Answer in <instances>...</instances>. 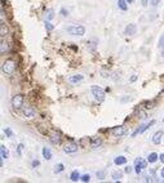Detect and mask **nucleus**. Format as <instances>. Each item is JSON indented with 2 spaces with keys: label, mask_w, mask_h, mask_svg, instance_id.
<instances>
[{
  "label": "nucleus",
  "mask_w": 164,
  "mask_h": 183,
  "mask_svg": "<svg viewBox=\"0 0 164 183\" xmlns=\"http://www.w3.org/2000/svg\"><path fill=\"white\" fill-rule=\"evenodd\" d=\"M127 162V159H125L124 156H118L114 159V164L115 165H124V164Z\"/></svg>",
  "instance_id": "f3484780"
},
{
  "label": "nucleus",
  "mask_w": 164,
  "mask_h": 183,
  "mask_svg": "<svg viewBox=\"0 0 164 183\" xmlns=\"http://www.w3.org/2000/svg\"><path fill=\"white\" fill-rule=\"evenodd\" d=\"M8 49V44L7 41H4V37H2V54H4Z\"/></svg>",
  "instance_id": "b1692460"
},
{
  "label": "nucleus",
  "mask_w": 164,
  "mask_h": 183,
  "mask_svg": "<svg viewBox=\"0 0 164 183\" xmlns=\"http://www.w3.org/2000/svg\"><path fill=\"white\" fill-rule=\"evenodd\" d=\"M154 124H155V120H151V121H150L149 124H143V125H141V127L138 128V129H137V130L133 134H132V137H136L137 134H142V133H143L145 130H147V129H149L150 127H153Z\"/></svg>",
  "instance_id": "423d86ee"
},
{
  "label": "nucleus",
  "mask_w": 164,
  "mask_h": 183,
  "mask_svg": "<svg viewBox=\"0 0 164 183\" xmlns=\"http://www.w3.org/2000/svg\"><path fill=\"white\" fill-rule=\"evenodd\" d=\"M124 134H125V128L124 127H115V128H112V135L122 137Z\"/></svg>",
  "instance_id": "9d476101"
},
{
  "label": "nucleus",
  "mask_w": 164,
  "mask_h": 183,
  "mask_svg": "<svg viewBox=\"0 0 164 183\" xmlns=\"http://www.w3.org/2000/svg\"><path fill=\"white\" fill-rule=\"evenodd\" d=\"M91 90H92V94H93V97H94V99H96V101H98V102H102V101L105 99V90L101 86L92 85Z\"/></svg>",
  "instance_id": "7ed1b4c3"
},
{
  "label": "nucleus",
  "mask_w": 164,
  "mask_h": 183,
  "mask_svg": "<svg viewBox=\"0 0 164 183\" xmlns=\"http://www.w3.org/2000/svg\"><path fill=\"white\" fill-rule=\"evenodd\" d=\"M137 80V76L136 75H133V76H132V79H131V81H136Z\"/></svg>",
  "instance_id": "58836bf2"
},
{
  "label": "nucleus",
  "mask_w": 164,
  "mask_h": 183,
  "mask_svg": "<svg viewBox=\"0 0 164 183\" xmlns=\"http://www.w3.org/2000/svg\"><path fill=\"white\" fill-rule=\"evenodd\" d=\"M160 175H162V178L164 179V168H162V172H160Z\"/></svg>",
  "instance_id": "4c0bfd02"
},
{
  "label": "nucleus",
  "mask_w": 164,
  "mask_h": 183,
  "mask_svg": "<svg viewBox=\"0 0 164 183\" xmlns=\"http://www.w3.org/2000/svg\"><path fill=\"white\" fill-rule=\"evenodd\" d=\"M158 159H159V156H158V154H156V152H151V154H149V156H147V161H149L150 164L156 162V161H158Z\"/></svg>",
  "instance_id": "dca6fc26"
},
{
  "label": "nucleus",
  "mask_w": 164,
  "mask_h": 183,
  "mask_svg": "<svg viewBox=\"0 0 164 183\" xmlns=\"http://www.w3.org/2000/svg\"><path fill=\"white\" fill-rule=\"evenodd\" d=\"M64 169H65L64 164H57V165H54L53 172H54L56 174H58V173H62V172H64Z\"/></svg>",
  "instance_id": "4be33fe9"
},
{
  "label": "nucleus",
  "mask_w": 164,
  "mask_h": 183,
  "mask_svg": "<svg viewBox=\"0 0 164 183\" xmlns=\"http://www.w3.org/2000/svg\"><path fill=\"white\" fill-rule=\"evenodd\" d=\"M23 105V96L22 94H16V96H13V98H12V107L16 110L21 109Z\"/></svg>",
  "instance_id": "20e7f679"
},
{
  "label": "nucleus",
  "mask_w": 164,
  "mask_h": 183,
  "mask_svg": "<svg viewBox=\"0 0 164 183\" xmlns=\"http://www.w3.org/2000/svg\"><path fill=\"white\" fill-rule=\"evenodd\" d=\"M97 178H98L100 181L105 179V172H97Z\"/></svg>",
  "instance_id": "cd10ccee"
},
{
  "label": "nucleus",
  "mask_w": 164,
  "mask_h": 183,
  "mask_svg": "<svg viewBox=\"0 0 164 183\" xmlns=\"http://www.w3.org/2000/svg\"><path fill=\"white\" fill-rule=\"evenodd\" d=\"M80 181H81V182H84V183L89 182V181H91V175H89V174H84V175H81V177H80Z\"/></svg>",
  "instance_id": "393cba45"
},
{
  "label": "nucleus",
  "mask_w": 164,
  "mask_h": 183,
  "mask_svg": "<svg viewBox=\"0 0 164 183\" xmlns=\"http://www.w3.org/2000/svg\"><path fill=\"white\" fill-rule=\"evenodd\" d=\"M136 32H137V26L135 23H129V25H127V27L124 29V35H127V36H132Z\"/></svg>",
  "instance_id": "0eeeda50"
},
{
  "label": "nucleus",
  "mask_w": 164,
  "mask_h": 183,
  "mask_svg": "<svg viewBox=\"0 0 164 183\" xmlns=\"http://www.w3.org/2000/svg\"><path fill=\"white\" fill-rule=\"evenodd\" d=\"M135 164H136V168H135V172L137 173V174H140L143 169H146V165H147V162L145 161L143 159H141V157H138V159H136V161H135Z\"/></svg>",
  "instance_id": "39448f33"
},
{
  "label": "nucleus",
  "mask_w": 164,
  "mask_h": 183,
  "mask_svg": "<svg viewBox=\"0 0 164 183\" xmlns=\"http://www.w3.org/2000/svg\"><path fill=\"white\" fill-rule=\"evenodd\" d=\"M8 34V29H7V25L4 23V21L2 20V25H0V35H2V37H4L5 35Z\"/></svg>",
  "instance_id": "6ab92c4d"
},
{
  "label": "nucleus",
  "mask_w": 164,
  "mask_h": 183,
  "mask_svg": "<svg viewBox=\"0 0 164 183\" xmlns=\"http://www.w3.org/2000/svg\"><path fill=\"white\" fill-rule=\"evenodd\" d=\"M60 13H61L62 16H64V17H67V16H68V10H67V9H65V8H62V9L60 10Z\"/></svg>",
  "instance_id": "c756f323"
},
{
  "label": "nucleus",
  "mask_w": 164,
  "mask_h": 183,
  "mask_svg": "<svg viewBox=\"0 0 164 183\" xmlns=\"http://www.w3.org/2000/svg\"><path fill=\"white\" fill-rule=\"evenodd\" d=\"M127 2H128V4H132L133 3V0H127Z\"/></svg>",
  "instance_id": "a19ab883"
},
{
  "label": "nucleus",
  "mask_w": 164,
  "mask_h": 183,
  "mask_svg": "<svg viewBox=\"0 0 164 183\" xmlns=\"http://www.w3.org/2000/svg\"><path fill=\"white\" fill-rule=\"evenodd\" d=\"M45 29H47V31H52L54 29V26L49 21H45Z\"/></svg>",
  "instance_id": "a878e982"
},
{
  "label": "nucleus",
  "mask_w": 164,
  "mask_h": 183,
  "mask_svg": "<svg viewBox=\"0 0 164 183\" xmlns=\"http://www.w3.org/2000/svg\"><path fill=\"white\" fill-rule=\"evenodd\" d=\"M66 30L67 32H70L71 35H75V36H83L85 34V27L81 26V25H71Z\"/></svg>",
  "instance_id": "f03ea898"
},
{
  "label": "nucleus",
  "mask_w": 164,
  "mask_h": 183,
  "mask_svg": "<svg viewBox=\"0 0 164 183\" xmlns=\"http://www.w3.org/2000/svg\"><path fill=\"white\" fill-rule=\"evenodd\" d=\"M0 152H2V159H8L9 157V152H8V148L4 146V144H2V147H0Z\"/></svg>",
  "instance_id": "a211bd4d"
},
{
  "label": "nucleus",
  "mask_w": 164,
  "mask_h": 183,
  "mask_svg": "<svg viewBox=\"0 0 164 183\" xmlns=\"http://www.w3.org/2000/svg\"><path fill=\"white\" fill-rule=\"evenodd\" d=\"M141 2H142V7H147L149 0H141Z\"/></svg>",
  "instance_id": "f704fd0d"
},
{
  "label": "nucleus",
  "mask_w": 164,
  "mask_h": 183,
  "mask_svg": "<svg viewBox=\"0 0 164 183\" xmlns=\"http://www.w3.org/2000/svg\"><path fill=\"white\" fill-rule=\"evenodd\" d=\"M41 154H43V157L45 160H50V159H52V152H50V150L48 147H43Z\"/></svg>",
  "instance_id": "ddd939ff"
},
{
  "label": "nucleus",
  "mask_w": 164,
  "mask_h": 183,
  "mask_svg": "<svg viewBox=\"0 0 164 183\" xmlns=\"http://www.w3.org/2000/svg\"><path fill=\"white\" fill-rule=\"evenodd\" d=\"M22 150H23V144L20 143V144H18V147H17V152H18V155H21V154H22Z\"/></svg>",
  "instance_id": "7c9ffc66"
},
{
  "label": "nucleus",
  "mask_w": 164,
  "mask_h": 183,
  "mask_svg": "<svg viewBox=\"0 0 164 183\" xmlns=\"http://www.w3.org/2000/svg\"><path fill=\"white\" fill-rule=\"evenodd\" d=\"M101 144H102V141H101V138H92V142H91V147L92 148H98Z\"/></svg>",
  "instance_id": "4468645a"
},
{
  "label": "nucleus",
  "mask_w": 164,
  "mask_h": 183,
  "mask_svg": "<svg viewBox=\"0 0 164 183\" xmlns=\"http://www.w3.org/2000/svg\"><path fill=\"white\" fill-rule=\"evenodd\" d=\"M162 0H150V4L153 5V7H158V5L160 4Z\"/></svg>",
  "instance_id": "bb28decb"
},
{
  "label": "nucleus",
  "mask_w": 164,
  "mask_h": 183,
  "mask_svg": "<svg viewBox=\"0 0 164 183\" xmlns=\"http://www.w3.org/2000/svg\"><path fill=\"white\" fill-rule=\"evenodd\" d=\"M22 112H23V115L26 116L27 119H33L35 116V110L33 109V107H25Z\"/></svg>",
  "instance_id": "9b49d317"
},
{
  "label": "nucleus",
  "mask_w": 164,
  "mask_h": 183,
  "mask_svg": "<svg viewBox=\"0 0 164 183\" xmlns=\"http://www.w3.org/2000/svg\"><path fill=\"white\" fill-rule=\"evenodd\" d=\"M39 164H40V162H39V160H34V161H33V168L39 166Z\"/></svg>",
  "instance_id": "72a5a7b5"
},
{
  "label": "nucleus",
  "mask_w": 164,
  "mask_h": 183,
  "mask_svg": "<svg viewBox=\"0 0 164 183\" xmlns=\"http://www.w3.org/2000/svg\"><path fill=\"white\" fill-rule=\"evenodd\" d=\"M122 177H123V173H122V172H114V173H112V179H114L115 182L120 181Z\"/></svg>",
  "instance_id": "5701e85b"
},
{
  "label": "nucleus",
  "mask_w": 164,
  "mask_h": 183,
  "mask_svg": "<svg viewBox=\"0 0 164 183\" xmlns=\"http://www.w3.org/2000/svg\"><path fill=\"white\" fill-rule=\"evenodd\" d=\"M118 7L122 10H127L128 9V2L127 0H118Z\"/></svg>",
  "instance_id": "aec40b11"
},
{
  "label": "nucleus",
  "mask_w": 164,
  "mask_h": 183,
  "mask_svg": "<svg viewBox=\"0 0 164 183\" xmlns=\"http://www.w3.org/2000/svg\"><path fill=\"white\" fill-rule=\"evenodd\" d=\"M132 169H133V168H132L131 165H129V166H125V170H124V173H127V174L132 173Z\"/></svg>",
  "instance_id": "473e14b6"
},
{
  "label": "nucleus",
  "mask_w": 164,
  "mask_h": 183,
  "mask_svg": "<svg viewBox=\"0 0 164 183\" xmlns=\"http://www.w3.org/2000/svg\"><path fill=\"white\" fill-rule=\"evenodd\" d=\"M4 133L7 134L8 137H12V135H13V132H12L9 128H5V129H4Z\"/></svg>",
  "instance_id": "c85d7f7f"
},
{
  "label": "nucleus",
  "mask_w": 164,
  "mask_h": 183,
  "mask_svg": "<svg viewBox=\"0 0 164 183\" xmlns=\"http://www.w3.org/2000/svg\"><path fill=\"white\" fill-rule=\"evenodd\" d=\"M162 138H163V130H158L156 133L153 135V143L154 144H160Z\"/></svg>",
  "instance_id": "f8f14e48"
},
{
  "label": "nucleus",
  "mask_w": 164,
  "mask_h": 183,
  "mask_svg": "<svg viewBox=\"0 0 164 183\" xmlns=\"http://www.w3.org/2000/svg\"><path fill=\"white\" fill-rule=\"evenodd\" d=\"M78 144L76 143H74V142H70V143H67L66 146H65V148H64V151L66 154H74V152H76L78 151Z\"/></svg>",
  "instance_id": "6e6552de"
},
{
  "label": "nucleus",
  "mask_w": 164,
  "mask_h": 183,
  "mask_svg": "<svg viewBox=\"0 0 164 183\" xmlns=\"http://www.w3.org/2000/svg\"><path fill=\"white\" fill-rule=\"evenodd\" d=\"M159 159H160L162 162H164V154H160V157H159Z\"/></svg>",
  "instance_id": "e433bc0d"
},
{
  "label": "nucleus",
  "mask_w": 164,
  "mask_h": 183,
  "mask_svg": "<svg viewBox=\"0 0 164 183\" xmlns=\"http://www.w3.org/2000/svg\"><path fill=\"white\" fill-rule=\"evenodd\" d=\"M50 142H52L53 144H60V143H61V137H60V134L52 133V135H50Z\"/></svg>",
  "instance_id": "2eb2a0df"
},
{
  "label": "nucleus",
  "mask_w": 164,
  "mask_h": 183,
  "mask_svg": "<svg viewBox=\"0 0 164 183\" xmlns=\"http://www.w3.org/2000/svg\"><path fill=\"white\" fill-rule=\"evenodd\" d=\"M70 179H71L72 182H78V181L80 179V174H79V172H78V170H74V172L71 173V175H70Z\"/></svg>",
  "instance_id": "412c9836"
},
{
  "label": "nucleus",
  "mask_w": 164,
  "mask_h": 183,
  "mask_svg": "<svg viewBox=\"0 0 164 183\" xmlns=\"http://www.w3.org/2000/svg\"><path fill=\"white\" fill-rule=\"evenodd\" d=\"M53 18V10H49V14H48V20H52Z\"/></svg>",
  "instance_id": "c9c22d12"
},
{
  "label": "nucleus",
  "mask_w": 164,
  "mask_h": 183,
  "mask_svg": "<svg viewBox=\"0 0 164 183\" xmlns=\"http://www.w3.org/2000/svg\"><path fill=\"white\" fill-rule=\"evenodd\" d=\"M83 79H84V76L83 75H80V74L72 75V76L68 78V83L70 84H78V83H80V81H83Z\"/></svg>",
  "instance_id": "1a4fd4ad"
},
{
  "label": "nucleus",
  "mask_w": 164,
  "mask_h": 183,
  "mask_svg": "<svg viewBox=\"0 0 164 183\" xmlns=\"http://www.w3.org/2000/svg\"><path fill=\"white\" fill-rule=\"evenodd\" d=\"M159 48L164 49V35L160 37V40H159Z\"/></svg>",
  "instance_id": "2f4dec72"
},
{
  "label": "nucleus",
  "mask_w": 164,
  "mask_h": 183,
  "mask_svg": "<svg viewBox=\"0 0 164 183\" xmlns=\"http://www.w3.org/2000/svg\"><path fill=\"white\" fill-rule=\"evenodd\" d=\"M5 5V0H2V7H4Z\"/></svg>",
  "instance_id": "ea45409f"
},
{
  "label": "nucleus",
  "mask_w": 164,
  "mask_h": 183,
  "mask_svg": "<svg viewBox=\"0 0 164 183\" xmlns=\"http://www.w3.org/2000/svg\"><path fill=\"white\" fill-rule=\"evenodd\" d=\"M2 70H3L4 74H7V75L13 74V71L16 70V61H14L13 58H8V59L3 63Z\"/></svg>",
  "instance_id": "f257e3e1"
}]
</instances>
